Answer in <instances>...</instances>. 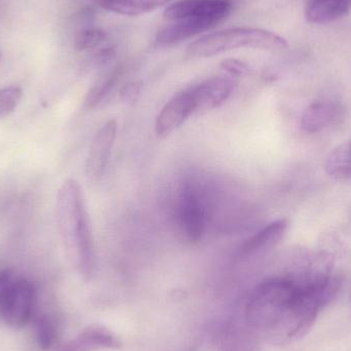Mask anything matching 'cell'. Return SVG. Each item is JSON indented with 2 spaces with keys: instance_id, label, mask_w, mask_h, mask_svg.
Here are the masks:
<instances>
[{
  "instance_id": "6da1fadb",
  "label": "cell",
  "mask_w": 351,
  "mask_h": 351,
  "mask_svg": "<svg viewBox=\"0 0 351 351\" xmlns=\"http://www.w3.org/2000/svg\"><path fill=\"white\" fill-rule=\"evenodd\" d=\"M339 288V280L332 276L315 278L298 272L267 278L250 297L245 311L247 326L271 343L296 341L308 333L319 311Z\"/></svg>"
},
{
  "instance_id": "7a4b0ae2",
  "label": "cell",
  "mask_w": 351,
  "mask_h": 351,
  "mask_svg": "<svg viewBox=\"0 0 351 351\" xmlns=\"http://www.w3.org/2000/svg\"><path fill=\"white\" fill-rule=\"evenodd\" d=\"M57 220L68 256L82 278L92 276L95 265L94 239L84 191L74 179H67L58 191Z\"/></svg>"
},
{
  "instance_id": "3957f363",
  "label": "cell",
  "mask_w": 351,
  "mask_h": 351,
  "mask_svg": "<svg viewBox=\"0 0 351 351\" xmlns=\"http://www.w3.org/2000/svg\"><path fill=\"white\" fill-rule=\"evenodd\" d=\"M288 47L286 39L271 31L253 27H237L204 35L192 43L186 51V58H208L232 49H284Z\"/></svg>"
},
{
  "instance_id": "277c9868",
  "label": "cell",
  "mask_w": 351,
  "mask_h": 351,
  "mask_svg": "<svg viewBox=\"0 0 351 351\" xmlns=\"http://www.w3.org/2000/svg\"><path fill=\"white\" fill-rule=\"evenodd\" d=\"M36 288L26 278H16L8 289L0 311L6 325L22 328L30 321L36 304Z\"/></svg>"
},
{
  "instance_id": "5b68a950",
  "label": "cell",
  "mask_w": 351,
  "mask_h": 351,
  "mask_svg": "<svg viewBox=\"0 0 351 351\" xmlns=\"http://www.w3.org/2000/svg\"><path fill=\"white\" fill-rule=\"evenodd\" d=\"M232 4L229 0H180L165 10V19L172 22L195 19L217 26L230 14Z\"/></svg>"
},
{
  "instance_id": "8992f818",
  "label": "cell",
  "mask_w": 351,
  "mask_h": 351,
  "mask_svg": "<svg viewBox=\"0 0 351 351\" xmlns=\"http://www.w3.org/2000/svg\"><path fill=\"white\" fill-rule=\"evenodd\" d=\"M175 218L178 232L186 241L196 243L199 241L204 233L206 212L204 204L193 189L187 188L182 192Z\"/></svg>"
},
{
  "instance_id": "52a82bcc",
  "label": "cell",
  "mask_w": 351,
  "mask_h": 351,
  "mask_svg": "<svg viewBox=\"0 0 351 351\" xmlns=\"http://www.w3.org/2000/svg\"><path fill=\"white\" fill-rule=\"evenodd\" d=\"M117 123L108 121L100 128L90 144L86 158V174L90 183H96L102 178L114 146Z\"/></svg>"
},
{
  "instance_id": "ba28073f",
  "label": "cell",
  "mask_w": 351,
  "mask_h": 351,
  "mask_svg": "<svg viewBox=\"0 0 351 351\" xmlns=\"http://www.w3.org/2000/svg\"><path fill=\"white\" fill-rule=\"evenodd\" d=\"M195 111L191 88L178 93L166 103L156 117L154 125L156 136L160 138L168 137Z\"/></svg>"
},
{
  "instance_id": "9c48e42d",
  "label": "cell",
  "mask_w": 351,
  "mask_h": 351,
  "mask_svg": "<svg viewBox=\"0 0 351 351\" xmlns=\"http://www.w3.org/2000/svg\"><path fill=\"white\" fill-rule=\"evenodd\" d=\"M237 86V78L230 75L215 76L191 88L196 111L218 108L226 102Z\"/></svg>"
},
{
  "instance_id": "30bf717a",
  "label": "cell",
  "mask_w": 351,
  "mask_h": 351,
  "mask_svg": "<svg viewBox=\"0 0 351 351\" xmlns=\"http://www.w3.org/2000/svg\"><path fill=\"white\" fill-rule=\"evenodd\" d=\"M286 219L274 221L247 239L239 247L241 258H252L263 255L278 245L288 231Z\"/></svg>"
},
{
  "instance_id": "8fae6325",
  "label": "cell",
  "mask_w": 351,
  "mask_h": 351,
  "mask_svg": "<svg viewBox=\"0 0 351 351\" xmlns=\"http://www.w3.org/2000/svg\"><path fill=\"white\" fill-rule=\"evenodd\" d=\"M121 342L114 334L102 327H90L68 342L63 351H95L100 348H117Z\"/></svg>"
},
{
  "instance_id": "7c38bea8",
  "label": "cell",
  "mask_w": 351,
  "mask_h": 351,
  "mask_svg": "<svg viewBox=\"0 0 351 351\" xmlns=\"http://www.w3.org/2000/svg\"><path fill=\"white\" fill-rule=\"evenodd\" d=\"M351 0H307L305 16L313 24H327L346 16Z\"/></svg>"
},
{
  "instance_id": "4fadbf2b",
  "label": "cell",
  "mask_w": 351,
  "mask_h": 351,
  "mask_svg": "<svg viewBox=\"0 0 351 351\" xmlns=\"http://www.w3.org/2000/svg\"><path fill=\"white\" fill-rule=\"evenodd\" d=\"M214 27L210 23L195 19L177 21L174 24L160 30L156 35V41L160 45H173Z\"/></svg>"
},
{
  "instance_id": "5bb4252c",
  "label": "cell",
  "mask_w": 351,
  "mask_h": 351,
  "mask_svg": "<svg viewBox=\"0 0 351 351\" xmlns=\"http://www.w3.org/2000/svg\"><path fill=\"white\" fill-rule=\"evenodd\" d=\"M171 0H94L103 10L123 16H140L167 5Z\"/></svg>"
},
{
  "instance_id": "9a60e30c",
  "label": "cell",
  "mask_w": 351,
  "mask_h": 351,
  "mask_svg": "<svg viewBox=\"0 0 351 351\" xmlns=\"http://www.w3.org/2000/svg\"><path fill=\"white\" fill-rule=\"evenodd\" d=\"M338 114V107L331 102H315L307 107L301 119L307 133H319L331 125Z\"/></svg>"
},
{
  "instance_id": "2e32d148",
  "label": "cell",
  "mask_w": 351,
  "mask_h": 351,
  "mask_svg": "<svg viewBox=\"0 0 351 351\" xmlns=\"http://www.w3.org/2000/svg\"><path fill=\"white\" fill-rule=\"evenodd\" d=\"M326 172L335 179L351 178V141L341 144L326 160Z\"/></svg>"
},
{
  "instance_id": "e0dca14e",
  "label": "cell",
  "mask_w": 351,
  "mask_h": 351,
  "mask_svg": "<svg viewBox=\"0 0 351 351\" xmlns=\"http://www.w3.org/2000/svg\"><path fill=\"white\" fill-rule=\"evenodd\" d=\"M223 351H258L255 334L245 328H231L224 336Z\"/></svg>"
},
{
  "instance_id": "ac0fdd59",
  "label": "cell",
  "mask_w": 351,
  "mask_h": 351,
  "mask_svg": "<svg viewBox=\"0 0 351 351\" xmlns=\"http://www.w3.org/2000/svg\"><path fill=\"white\" fill-rule=\"evenodd\" d=\"M117 77H119V71L115 70V71L99 78L86 94V99H84V107L86 109H93L97 105L100 104L101 101L108 95L112 86H114Z\"/></svg>"
},
{
  "instance_id": "d6986e66",
  "label": "cell",
  "mask_w": 351,
  "mask_h": 351,
  "mask_svg": "<svg viewBox=\"0 0 351 351\" xmlns=\"http://www.w3.org/2000/svg\"><path fill=\"white\" fill-rule=\"evenodd\" d=\"M36 339L43 350H49L55 343L57 328L55 322L49 315H41L35 324Z\"/></svg>"
},
{
  "instance_id": "ffe728a7",
  "label": "cell",
  "mask_w": 351,
  "mask_h": 351,
  "mask_svg": "<svg viewBox=\"0 0 351 351\" xmlns=\"http://www.w3.org/2000/svg\"><path fill=\"white\" fill-rule=\"evenodd\" d=\"M106 38L107 33L102 29H84L76 35L74 47L78 51H90L96 49L101 43H104Z\"/></svg>"
},
{
  "instance_id": "44dd1931",
  "label": "cell",
  "mask_w": 351,
  "mask_h": 351,
  "mask_svg": "<svg viewBox=\"0 0 351 351\" xmlns=\"http://www.w3.org/2000/svg\"><path fill=\"white\" fill-rule=\"evenodd\" d=\"M22 99V88L16 86L0 88V119L14 112Z\"/></svg>"
},
{
  "instance_id": "7402d4cb",
  "label": "cell",
  "mask_w": 351,
  "mask_h": 351,
  "mask_svg": "<svg viewBox=\"0 0 351 351\" xmlns=\"http://www.w3.org/2000/svg\"><path fill=\"white\" fill-rule=\"evenodd\" d=\"M221 68L234 78L243 77L249 74L247 64L237 59H226L221 63Z\"/></svg>"
},
{
  "instance_id": "603a6c76",
  "label": "cell",
  "mask_w": 351,
  "mask_h": 351,
  "mask_svg": "<svg viewBox=\"0 0 351 351\" xmlns=\"http://www.w3.org/2000/svg\"><path fill=\"white\" fill-rule=\"evenodd\" d=\"M14 278V272L10 269L0 270V311H1L2 304L4 299L8 294V289L12 286Z\"/></svg>"
},
{
  "instance_id": "cb8c5ba5",
  "label": "cell",
  "mask_w": 351,
  "mask_h": 351,
  "mask_svg": "<svg viewBox=\"0 0 351 351\" xmlns=\"http://www.w3.org/2000/svg\"><path fill=\"white\" fill-rule=\"evenodd\" d=\"M140 93V86L138 84H130L121 90V98L125 102H135Z\"/></svg>"
},
{
  "instance_id": "d4e9b609",
  "label": "cell",
  "mask_w": 351,
  "mask_h": 351,
  "mask_svg": "<svg viewBox=\"0 0 351 351\" xmlns=\"http://www.w3.org/2000/svg\"><path fill=\"white\" fill-rule=\"evenodd\" d=\"M0 61H1V51H0Z\"/></svg>"
}]
</instances>
